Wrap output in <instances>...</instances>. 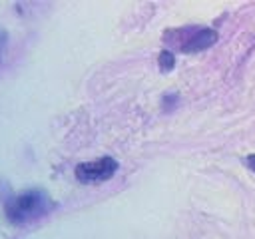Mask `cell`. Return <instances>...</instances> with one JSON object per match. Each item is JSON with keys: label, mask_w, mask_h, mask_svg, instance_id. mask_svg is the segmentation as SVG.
<instances>
[{"label": "cell", "mask_w": 255, "mask_h": 239, "mask_svg": "<svg viewBox=\"0 0 255 239\" xmlns=\"http://www.w3.org/2000/svg\"><path fill=\"white\" fill-rule=\"evenodd\" d=\"M118 171V161L114 157H100L94 161H84L76 167V177L82 183H100L110 179Z\"/></svg>", "instance_id": "7a4b0ae2"}, {"label": "cell", "mask_w": 255, "mask_h": 239, "mask_svg": "<svg viewBox=\"0 0 255 239\" xmlns=\"http://www.w3.org/2000/svg\"><path fill=\"white\" fill-rule=\"evenodd\" d=\"M46 207H48V199L42 191H28V193L14 197L8 203L6 215L12 223H24V221H30L42 215Z\"/></svg>", "instance_id": "6da1fadb"}, {"label": "cell", "mask_w": 255, "mask_h": 239, "mask_svg": "<svg viewBox=\"0 0 255 239\" xmlns=\"http://www.w3.org/2000/svg\"><path fill=\"white\" fill-rule=\"evenodd\" d=\"M159 66H161V70H171L173 68V56H171V52L163 50L159 54Z\"/></svg>", "instance_id": "277c9868"}, {"label": "cell", "mask_w": 255, "mask_h": 239, "mask_svg": "<svg viewBox=\"0 0 255 239\" xmlns=\"http://www.w3.org/2000/svg\"><path fill=\"white\" fill-rule=\"evenodd\" d=\"M215 40H217V32H215V30H209V28L197 30V32L183 44V50H185V52H199V50H205V48H209L211 44H215Z\"/></svg>", "instance_id": "3957f363"}, {"label": "cell", "mask_w": 255, "mask_h": 239, "mask_svg": "<svg viewBox=\"0 0 255 239\" xmlns=\"http://www.w3.org/2000/svg\"><path fill=\"white\" fill-rule=\"evenodd\" d=\"M245 165H247L249 169H253V171H255V153H251V155H247V157H245Z\"/></svg>", "instance_id": "5b68a950"}]
</instances>
